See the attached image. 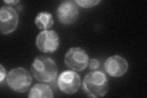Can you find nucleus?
Returning <instances> with one entry per match:
<instances>
[{
    "instance_id": "nucleus-1",
    "label": "nucleus",
    "mask_w": 147,
    "mask_h": 98,
    "mask_svg": "<svg viewBox=\"0 0 147 98\" xmlns=\"http://www.w3.org/2000/svg\"><path fill=\"white\" fill-rule=\"evenodd\" d=\"M31 71L37 80L44 83L53 82L58 74L56 63L47 56L36 57L31 64Z\"/></svg>"
},
{
    "instance_id": "nucleus-2",
    "label": "nucleus",
    "mask_w": 147,
    "mask_h": 98,
    "mask_svg": "<svg viewBox=\"0 0 147 98\" xmlns=\"http://www.w3.org/2000/svg\"><path fill=\"white\" fill-rule=\"evenodd\" d=\"M82 88L88 97H102L106 95L109 90L107 78L101 71L91 72L85 76Z\"/></svg>"
},
{
    "instance_id": "nucleus-3",
    "label": "nucleus",
    "mask_w": 147,
    "mask_h": 98,
    "mask_svg": "<svg viewBox=\"0 0 147 98\" xmlns=\"http://www.w3.org/2000/svg\"><path fill=\"white\" fill-rule=\"evenodd\" d=\"M32 82V77L25 68L18 67L12 69L7 76V83L12 90L24 93L28 90Z\"/></svg>"
},
{
    "instance_id": "nucleus-4",
    "label": "nucleus",
    "mask_w": 147,
    "mask_h": 98,
    "mask_svg": "<svg viewBox=\"0 0 147 98\" xmlns=\"http://www.w3.org/2000/svg\"><path fill=\"white\" fill-rule=\"evenodd\" d=\"M89 57L86 51L80 47H72L69 50L64 57L66 66L73 71H81L88 64Z\"/></svg>"
},
{
    "instance_id": "nucleus-5",
    "label": "nucleus",
    "mask_w": 147,
    "mask_h": 98,
    "mask_svg": "<svg viewBox=\"0 0 147 98\" xmlns=\"http://www.w3.org/2000/svg\"><path fill=\"white\" fill-rule=\"evenodd\" d=\"M36 46L44 53H53L59 45V38L53 30H44L36 38Z\"/></svg>"
},
{
    "instance_id": "nucleus-6",
    "label": "nucleus",
    "mask_w": 147,
    "mask_h": 98,
    "mask_svg": "<svg viewBox=\"0 0 147 98\" xmlns=\"http://www.w3.org/2000/svg\"><path fill=\"white\" fill-rule=\"evenodd\" d=\"M18 15L17 11L10 6H3L0 10V30L3 34L14 31L18 26Z\"/></svg>"
},
{
    "instance_id": "nucleus-7",
    "label": "nucleus",
    "mask_w": 147,
    "mask_h": 98,
    "mask_svg": "<svg viewBox=\"0 0 147 98\" xmlns=\"http://www.w3.org/2000/svg\"><path fill=\"white\" fill-rule=\"evenodd\" d=\"M58 20L63 24L70 25L75 22L79 17V7L75 1H64L57 9Z\"/></svg>"
},
{
    "instance_id": "nucleus-8",
    "label": "nucleus",
    "mask_w": 147,
    "mask_h": 98,
    "mask_svg": "<svg viewBox=\"0 0 147 98\" xmlns=\"http://www.w3.org/2000/svg\"><path fill=\"white\" fill-rule=\"evenodd\" d=\"M58 86L63 93L72 95L80 87V77L74 71H64L58 78Z\"/></svg>"
},
{
    "instance_id": "nucleus-9",
    "label": "nucleus",
    "mask_w": 147,
    "mask_h": 98,
    "mask_svg": "<svg viewBox=\"0 0 147 98\" xmlns=\"http://www.w3.org/2000/svg\"><path fill=\"white\" fill-rule=\"evenodd\" d=\"M128 63L125 58L119 55H113L108 58L104 64L106 72L114 77L125 75L128 69Z\"/></svg>"
},
{
    "instance_id": "nucleus-10",
    "label": "nucleus",
    "mask_w": 147,
    "mask_h": 98,
    "mask_svg": "<svg viewBox=\"0 0 147 98\" xmlns=\"http://www.w3.org/2000/svg\"><path fill=\"white\" fill-rule=\"evenodd\" d=\"M28 96L34 98H52L53 96V94L52 89L49 85L43 83H38L31 88Z\"/></svg>"
},
{
    "instance_id": "nucleus-11",
    "label": "nucleus",
    "mask_w": 147,
    "mask_h": 98,
    "mask_svg": "<svg viewBox=\"0 0 147 98\" xmlns=\"http://www.w3.org/2000/svg\"><path fill=\"white\" fill-rule=\"evenodd\" d=\"M34 22L39 29L46 30L53 26L54 20L51 14L48 12H41L37 15Z\"/></svg>"
},
{
    "instance_id": "nucleus-12",
    "label": "nucleus",
    "mask_w": 147,
    "mask_h": 98,
    "mask_svg": "<svg viewBox=\"0 0 147 98\" xmlns=\"http://www.w3.org/2000/svg\"><path fill=\"white\" fill-rule=\"evenodd\" d=\"M78 6L84 8H90L99 4L100 0H77L75 1Z\"/></svg>"
},
{
    "instance_id": "nucleus-13",
    "label": "nucleus",
    "mask_w": 147,
    "mask_h": 98,
    "mask_svg": "<svg viewBox=\"0 0 147 98\" xmlns=\"http://www.w3.org/2000/svg\"><path fill=\"white\" fill-rule=\"evenodd\" d=\"M89 67L91 69L93 70L98 69L99 67V62L98 59L96 58L92 59L89 63Z\"/></svg>"
},
{
    "instance_id": "nucleus-14",
    "label": "nucleus",
    "mask_w": 147,
    "mask_h": 98,
    "mask_svg": "<svg viewBox=\"0 0 147 98\" xmlns=\"http://www.w3.org/2000/svg\"><path fill=\"white\" fill-rule=\"evenodd\" d=\"M6 76V71L5 69H4V67L3 66V65L1 64H0V82H1V84H2Z\"/></svg>"
},
{
    "instance_id": "nucleus-15",
    "label": "nucleus",
    "mask_w": 147,
    "mask_h": 98,
    "mask_svg": "<svg viewBox=\"0 0 147 98\" xmlns=\"http://www.w3.org/2000/svg\"><path fill=\"white\" fill-rule=\"evenodd\" d=\"M4 2L8 4H10V5H15L17 3H19L20 1H16V0H10V1H4Z\"/></svg>"
}]
</instances>
